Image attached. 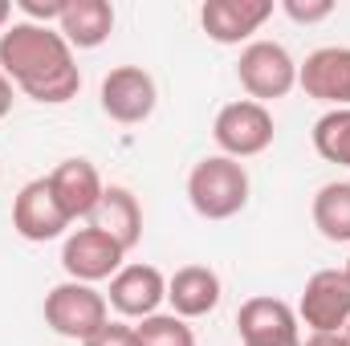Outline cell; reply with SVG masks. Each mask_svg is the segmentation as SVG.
<instances>
[{
	"mask_svg": "<svg viewBox=\"0 0 350 346\" xmlns=\"http://www.w3.org/2000/svg\"><path fill=\"white\" fill-rule=\"evenodd\" d=\"M167 302L175 318H204L220 306V277L208 265H183L167 281Z\"/></svg>",
	"mask_w": 350,
	"mask_h": 346,
	"instance_id": "obj_16",
	"label": "cell"
},
{
	"mask_svg": "<svg viewBox=\"0 0 350 346\" xmlns=\"http://www.w3.org/2000/svg\"><path fill=\"white\" fill-rule=\"evenodd\" d=\"M342 338H347V343H350V322H347V330H342Z\"/></svg>",
	"mask_w": 350,
	"mask_h": 346,
	"instance_id": "obj_27",
	"label": "cell"
},
{
	"mask_svg": "<svg viewBox=\"0 0 350 346\" xmlns=\"http://www.w3.org/2000/svg\"><path fill=\"white\" fill-rule=\"evenodd\" d=\"M269 16H273V0H208L200 8V25L216 45L249 41Z\"/></svg>",
	"mask_w": 350,
	"mask_h": 346,
	"instance_id": "obj_13",
	"label": "cell"
},
{
	"mask_svg": "<svg viewBox=\"0 0 350 346\" xmlns=\"http://www.w3.org/2000/svg\"><path fill=\"white\" fill-rule=\"evenodd\" d=\"M8 110H12V82L0 74V118H4Z\"/></svg>",
	"mask_w": 350,
	"mask_h": 346,
	"instance_id": "obj_25",
	"label": "cell"
},
{
	"mask_svg": "<svg viewBox=\"0 0 350 346\" xmlns=\"http://www.w3.org/2000/svg\"><path fill=\"white\" fill-rule=\"evenodd\" d=\"M314 228L334 245L350 241V183L318 187V196H314Z\"/></svg>",
	"mask_w": 350,
	"mask_h": 346,
	"instance_id": "obj_18",
	"label": "cell"
},
{
	"mask_svg": "<svg viewBox=\"0 0 350 346\" xmlns=\"http://www.w3.org/2000/svg\"><path fill=\"white\" fill-rule=\"evenodd\" d=\"M297 318L310 334H342L350 322V277L342 269H318L297 302Z\"/></svg>",
	"mask_w": 350,
	"mask_h": 346,
	"instance_id": "obj_6",
	"label": "cell"
},
{
	"mask_svg": "<svg viewBox=\"0 0 350 346\" xmlns=\"http://www.w3.org/2000/svg\"><path fill=\"white\" fill-rule=\"evenodd\" d=\"M293 346H301V343H293Z\"/></svg>",
	"mask_w": 350,
	"mask_h": 346,
	"instance_id": "obj_29",
	"label": "cell"
},
{
	"mask_svg": "<svg viewBox=\"0 0 350 346\" xmlns=\"http://www.w3.org/2000/svg\"><path fill=\"white\" fill-rule=\"evenodd\" d=\"M297 86L314 102H326L334 110H350V49L347 45L314 49L297 66Z\"/></svg>",
	"mask_w": 350,
	"mask_h": 346,
	"instance_id": "obj_9",
	"label": "cell"
},
{
	"mask_svg": "<svg viewBox=\"0 0 350 346\" xmlns=\"http://www.w3.org/2000/svg\"><path fill=\"white\" fill-rule=\"evenodd\" d=\"M159 302H167V277L155 265H122L110 277V306L122 318H151L159 314Z\"/></svg>",
	"mask_w": 350,
	"mask_h": 346,
	"instance_id": "obj_12",
	"label": "cell"
},
{
	"mask_svg": "<svg viewBox=\"0 0 350 346\" xmlns=\"http://www.w3.org/2000/svg\"><path fill=\"white\" fill-rule=\"evenodd\" d=\"M82 346H139L135 338V326H122V322H106L94 338H86Z\"/></svg>",
	"mask_w": 350,
	"mask_h": 346,
	"instance_id": "obj_23",
	"label": "cell"
},
{
	"mask_svg": "<svg viewBox=\"0 0 350 346\" xmlns=\"http://www.w3.org/2000/svg\"><path fill=\"white\" fill-rule=\"evenodd\" d=\"M314 151L326 163L350 168V110H326L314 122Z\"/></svg>",
	"mask_w": 350,
	"mask_h": 346,
	"instance_id": "obj_19",
	"label": "cell"
},
{
	"mask_svg": "<svg viewBox=\"0 0 350 346\" xmlns=\"http://www.w3.org/2000/svg\"><path fill=\"white\" fill-rule=\"evenodd\" d=\"M273 131H277L273 127V114L265 110L261 102H253V98L228 102L216 114V122H212V139H216V147L228 159H253V155L269 151Z\"/></svg>",
	"mask_w": 350,
	"mask_h": 346,
	"instance_id": "obj_4",
	"label": "cell"
},
{
	"mask_svg": "<svg viewBox=\"0 0 350 346\" xmlns=\"http://www.w3.org/2000/svg\"><path fill=\"white\" fill-rule=\"evenodd\" d=\"M70 224H74V220L66 216L62 200L53 196L49 175H45V179H29V183L16 191V200H12V228H16V237L45 245V241L62 237Z\"/></svg>",
	"mask_w": 350,
	"mask_h": 346,
	"instance_id": "obj_8",
	"label": "cell"
},
{
	"mask_svg": "<svg viewBox=\"0 0 350 346\" xmlns=\"http://www.w3.org/2000/svg\"><path fill=\"white\" fill-rule=\"evenodd\" d=\"M237 78H241V86L249 90V98L265 106L273 98H285L289 90L297 86V62L277 41H253V45L241 49Z\"/></svg>",
	"mask_w": 350,
	"mask_h": 346,
	"instance_id": "obj_5",
	"label": "cell"
},
{
	"mask_svg": "<svg viewBox=\"0 0 350 346\" xmlns=\"http://www.w3.org/2000/svg\"><path fill=\"white\" fill-rule=\"evenodd\" d=\"M122 245H114L106 232H98L94 224L86 228H78V232H70L66 237V245H62V265H66V273H70V281H106V277H114L118 269H122Z\"/></svg>",
	"mask_w": 350,
	"mask_h": 346,
	"instance_id": "obj_10",
	"label": "cell"
},
{
	"mask_svg": "<svg viewBox=\"0 0 350 346\" xmlns=\"http://www.w3.org/2000/svg\"><path fill=\"white\" fill-rule=\"evenodd\" d=\"M342 273H347V277H350V261H347V269H342Z\"/></svg>",
	"mask_w": 350,
	"mask_h": 346,
	"instance_id": "obj_28",
	"label": "cell"
},
{
	"mask_svg": "<svg viewBox=\"0 0 350 346\" xmlns=\"http://www.w3.org/2000/svg\"><path fill=\"white\" fill-rule=\"evenodd\" d=\"M57 33L70 41V49H98L114 33V8L106 0H70Z\"/></svg>",
	"mask_w": 350,
	"mask_h": 346,
	"instance_id": "obj_17",
	"label": "cell"
},
{
	"mask_svg": "<svg viewBox=\"0 0 350 346\" xmlns=\"http://www.w3.org/2000/svg\"><path fill=\"white\" fill-rule=\"evenodd\" d=\"M102 110L122 122V127H135V122H147L155 114V78L143 70V66H114L106 78H102V94H98Z\"/></svg>",
	"mask_w": 350,
	"mask_h": 346,
	"instance_id": "obj_7",
	"label": "cell"
},
{
	"mask_svg": "<svg viewBox=\"0 0 350 346\" xmlns=\"http://www.w3.org/2000/svg\"><path fill=\"white\" fill-rule=\"evenodd\" d=\"M135 338L139 346H196V334L183 318L175 314H151L135 326Z\"/></svg>",
	"mask_w": 350,
	"mask_h": 346,
	"instance_id": "obj_20",
	"label": "cell"
},
{
	"mask_svg": "<svg viewBox=\"0 0 350 346\" xmlns=\"http://www.w3.org/2000/svg\"><path fill=\"white\" fill-rule=\"evenodd\" d=\"M70 0H16V8L29 16V25H49V21H62Z\"/></svg>",
	"mask_w": 350,
	"mask_h": 346,
	"instance_id": "obj_22",
	"label": "cell"
},
{
	"mask_svg": "<svg viewBox=\"0 0 350 346\" xmlns=\"http://www.w3.org/2000/svg\"><path fill=\"white\" fill-rule=\"evenodd\" d=\"M237 330L245 346H293L301 343L297 314L281 297H249L237 314Z\"/></svg>",
	"mask_w": 350,
	"mask_h": 346,
	"instance_id": "obj_11",
	"label": "cell"
},
{
	"mask_svg": "<svg viewBox=\"0 0 350 346\" xmlns=\"http://www.w3.org/2000/svg\"><path fill=\"white\" fill-rule=\"evenodd\" d=\"M187 200L204 220H232L249 204V172L241 159L208 155L187 175Z\"/></svg>",
	"mask_w": 350,
	"mask_h": 346,
	"instance_id": "obj_2",
	"label": "cell"
},
{
	"mask_svg": "<svg viewBox=\"0 0 350 346\" xmlns=\"http://www.w3.org/2000/svg\"><path fill=\"white\" fill-rule=\"evenodd\" d=\"M8 16H12V4H8V0H0V33H4V25H8Z\"/></svg>",
	"mask_w": 350,
	"mask_h": 346,
	"instance_id": "obj_26",
	"label": "cell"
},
{
	"mask_svg": "<svg viewBox=\"0 0 350 346\" xmlns=\"http://www.w3.org/2000/svg\"><path fill=\"white\" fill-rule=\"evenodd\" d=\"M285 16L297 21V25H314V21H326L334 12V0H281Z\"/></svg>",
	"mask_w": 350,
	"mask_h": 346,
	"instance_id": "obj_21",
	"label": "cell"
},
{
	"mask_svg": "<svg viewBox=\"0 0 350 346\" xmlns=\"http://www.w3.org/2000/svg\"><path fill=\"white\" fill-rule=\"evenodd\" d=\"M301 346H350V343L342 338V334H310Z\"/></svg>",
	"mask_w": 350,
	"mask_h": 346,
	"instance_id": "obj_24",
	"label": "cell"
},
{
	"mask_svg": "<svg viewBox=\"0 0 350 346\" xmlns=\"http://www.w3.org/2000/svg\"><path fill=\"white\" fill-rule=\"evenodd\" d=\"M0 74L45 106H62L82 90L70 41L57 29L29 21H16L0 33Z\"/></svg>",
	"mask_w": 350,
	"mask_h": 346,
	"instance_id": "obj_1",
	"label": "cell"
},
{
	"mask_svg": "<svg viewBox=\"0 0 350 346\" xmlns=\"http://www.w3.org/2000/svg\"><path fill=\"white\" fill-rule=\"evenodd\" d=\"M49 187L62 200V208H66L70 220H90V212L98 208V200L106 191L102 175H98V168L90 159H62L49 172Z\"/></svg>",
	"mask_w": 350,
	"mask_h": 346,
	"instance_id": "obj_14",
	"label": "cell"
},
{
	"mask_svg": "<svg viewBox=\"0 0 350 346\" xmlns=\"http://www.w3.org/2000/svg\"><path fill=\"white\" fill-rule=\"evenodd\" d=\"M106 322V293H98L86 281H62L45 293V326L62 338L86 343Z\"/></svg>",
	"mask_w": 350,
	"mask_h": 346,
	"instance_id": "obj_3",
	"label": "cell"
},
{
	"mask_svg": "<svg viewBox=\"0 0 350 346\" xmlns=\"http://www.w3.org/2000/svg\"><path fill=\"white\" fill-rule=\"evenodd\" d=\"M90 224L98 232H106L114 245H122V253H131L139 245V237H143V208H139V200L126 187H114L110 183L102 191L98 208L90 212Z\"/></svg>",
	"mask_w": 350,
	"mask_h": 346,
	"instance_id": "obj_15",
	"label": "cell"
}]
</instances>
